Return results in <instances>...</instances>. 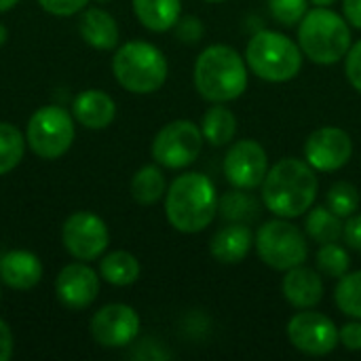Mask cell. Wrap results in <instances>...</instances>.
Returning a JSON list of instances; mask_svg holds the SVG:
<instances>
[{
	"label": "cell",
	"mask_w": 361,
	"mask_h": 361,
	"mask_svg": "<svg viewBox=\"0 0 361 361\" xmlns=\"http://www.w3.org/2000/svg\"><path fill=\"white\" fill-rule=\"evenodd\" d=\"M317 176L313 167L300 159H281L262 182V203L277 218L305 216L317 197Z\"/></svg>",
	"instance_id": "1"
},
{
	"label": "cell",
	"mask_w": 361,
	"mask_h": 361,
	"mask_svg": "<svg viewBox=\"0 0 361 361\" xmlns=\"http://www.w3.org/2000/svg\"><path fill=\"white\" fill-rule=\"evenodd\" d=\"M218 214V195L214 182L197 171L178 176L165 192V216L169 224L195 235L205 231Z\"/></svg>",
	"instance_id": "2"
},
{
	"label": "cell",
	"mask_w": 361,
	"mask_h": 361,
	"mask_svg": "<svg viewBox=\"0 0 361 361\" xmlns=\"http://www.w3.org/2000/svg\"><path fill=\"white\" fill-rule=\"evenodd\" d=\"M195 87L212 104H226L247 89V66L239 51L228 44H212L195 61Z\"/></svg>",
	"instance_id": "3"
},
{
	"label": "cell",
	"mask_w": 361,
	"mask_h": 361,
	"mask_svg": "<svg viewBox=\"0 0 361 361\" xmlns=\"http://www.w3.org/2000/svg\"><path fill=\"white\" fill-rule=\"evenodd\" d=\"M347 23L345 17L328 6L307 11L298 23V47L302 55L319 66L338 63L351 49V30Z\"/></svg>",
	"instance_id": "4"
},
{
	"label": "cell",
	"mask_w": 361,
	"mask_h": 361,
	"mask_svg": "<svg viewBox=\"0 0 361 361\" xmlns=\"http://www.w3.org/2000/svg\"><path fill=\"white\" fill-rule=\"evenodd\" d=\"M167 59L161 49L146 40H129L121 44L112 57V74L116 82L135 95L159 91L167 80Z\"/></svg>",
	"instance_id": "5"
},
{
	"label": "cell",
	"mask_w": 361,
	"mask_h": 361,
	"mask_svg": "<svg viewBox=\"0 0 361 361\" xmlns=\"http://www.w3.org/2000/svg\"><path fill=\"white\" fill-rule=\"evenodd\" d=\"M245 61L258 78L269 82H288L296 78L302 68V51L286 34L260 30L247 42Z\"/></svg>",
	"instance_id": "6"
},
{
	"label": "cell",
	"mask_w": 361,
	"mask_h": 361,
	"mask_svg": "<svg viewBox=\"0 0 361 361\" xmlns=\"http://www.w3.org/2000/svg\"><path fill=\"white\" fill-rule=\"evenodd\" d=\"M74 118L61 106H42L38 108L25 127L27 148L44 161L63 157L74 142Z\"/></svg>",
	"instance_id": "7"
},
{
	"label": "cell",
	"mask_w": 361,
	"mask_h": 361,
	"mask_svg": "<svg viewBox=\"0 0 361 361\" xmlns=\"http://www.w3.org/2000/svg\"><path fill=\"white\" fill-rule=\"evenodd\" d=\"M256 250L260 260L275 271H290L300 267L309 256L305 233L288 222V218L264 222L256 235Z\"/></svg>",
	"instance_id": "8"
},
{
	"label": "cell",
	"mask_w": 361,
	"mask_h": 361,
	"mask_svg": "<svg viewBox=\"0 0 361 361\" xmlns=\"http://www.w3.org/2000/svg\"><path fill=\"white\" fill-rule=\"evenodd\" d=\"M201 127L192 121L178 118L167 123L152 140V159L167 169H184L197 161L203 148Z\"/></svg>",
	"instance_id": "9"
},
{
	"label": "cell",
	"mask_w": 361,
	"mask_h": 361,
	"mask_svg": "<svg viewBox=\"0 0 361 361\" xmlns=\"http://www.w3.org/2000/svg\"><path fill=\"white\" fill-rule=\"evenodd\" d=\"M61 243L74 260L91 262L104 256L110 243V233L97 214L76 212L61 226Z\"/></svg>",
	"instance_id": "10"
},
{
	"label": "cell",
	"mask_w": 361,
	"mask_h": 361,
	"mask_svg": "<svg viewBox=\"0 0 361 361\" xmlns=\"http://www.w3.org/2000/svg\"><path fill=\"white\" fill-rule=\"evenodd\" d=\"M288 338L305 355L324 357L332 353L338 343L341 334L336 324L317 311H300L288 322Z\"/></svg>",
	"instance_id": "11"
},
{
	"label": "cell",
	"mask_w": 361,
	"mask_h": 361,
	"mask_svg": "<svg viewBox=\"0 0 361 361\" xmlns=\"http://www.w3.org/2000/svg\"><path fill=\"white\" fill-rule=\"evenodd\" d=\"M93 341L104 349H123L140 334V315L133 307L112 302L102 307L89 324Z\"/></svg>",
	"instance_id": "12"
},
{
	"label": "cell",
	"mask_w": 361,
	"mask_h": 361,
	"mask_svg": "<svg viewBox=\"0 0 361 361\" xmlns=\"http://www.w3.org/2000/svg\"><path fill=\"white\" fill-rule=\"evenodd\" d=\"M267 171H269V157L267 150L256 140L235 142L224 157V173L235 188L252 190L262 186Z\"/></svg>",
	"instance_id": "13"
},
{
	"label": "cell",
	"mask_w": 361,
	"mask_h": 361,
	"mask_svg": "<svg viewBox=\"0 0 361 361\" xmlns=\"http://www.w3.org/2000/svg\"><path fill=\"white\" fill-rule=\"evenodd\" d=\"M353 154L351 135L341 127L315 129L305 144V159L317 171H338Z\"/></svg>",
	"instance_id": "14"
},
{
	"label": "cell",
	"mask_w": 361,
	"mask_h": 361,
	"mask_svg": "<svg viewBox=\"0 0 361 361\" xmlns=\"http://www.w3.org/2000/svg\"><path fill=\"white\" fill-rule=\"evenodd\" d=\"M55 294L66 309L82 311L99 294V275L82 260L66 264L55 277Z\"/></svg>",
	"instance_id": "15"
},
{
	"label": "cell",
	"mask_w": 361,
	"mask_h": 361,
	"mask_svg": "<svg viewBox=\"0 0 361 361\" xmlns=\"http://www.w3.org/2000/svg\"><path fill=\"white\" fill-rule=\"evenodd\" d=\"M42 262L34 252L11 250L0 258V281L11 290L27 292L42 279Z\"/></svg>",
	"instance_id": "16"
},
{
	"label": "cell",
	"mask_w": 361,
	"mask_h": 361,
	"mask_svg": "<svg viewBox=\"0 0 361 361\" xmlns=\"http://www.w3.org/2000/svg\"><path fill=\"white\" fill-rule=\"evenodd\" d=\"M283 296L296 309H313L324 298V279L309 267H294L286 271Z\"/></svg>",
	"instance_id": "17"
},
{
	"label": "cell",
	"mask_w": 361,
	"mask_h": 361,
	"mask_svg": "<svg viewBox=\"0 0 361 361\" xmlns=\"http://www.w3.org/2000/svg\"><path fill=\"white\" fill-rule=\"evenodd\" d=\"M72 112H74V118L82 127L99 131V129L110 127L112 121L116 118V104L106 91L87 89L74 97Z\"/></svg>",
	"instance_id": "18"
},
{
	"label": "cell",
	"mask_w": 361,
	"mask_h": 361,
	"mask_svg": "<svg viewBox=\"0 0 361 361\" xmlns=\"http://www.w3.org/2000/svg\"><path fill=\"white\" fill-rule=\"evenodd\" d=\"M78 32L82 40L99 51H112L118 44V23L116 19L102 6H89L80 15Z\"/></svg>",
	"instance_id": "19"
},
{
	"label": "cell",
	"mask_w": 361,
	"mask_h": 361,
	"mask_svg": "<svg viewBox=\"0 0 361 361\" xmlns=\"http://www.w3.org/2000/svg\"><path fill=\"white\" fill-rule=\"evenodd\" d=\"M254 237L247 224L231 222L228 226H222L209 243L212 256L222 264H239L252 250Z\"/></svg>",
	"instance_id": "20"
},
{
	"label": "cell",
	"mask_w": 361,
	"mask_h": 361,
	"mask_svg": "<svg viewBox=\"0 0 361 361\" xmlns=\"http://www.w3.org/2000/svg\"><path fill=\"white\" fill-rule=\"evenodd\" d=\"M133 13L146 30L167 32L182 15V0H133Z\"/></svg>",
	"instance_id": "21"
},
{
	"label": "cell",
	"mask_w": 361,
	"mask_h": 361,
	"mask_svg": "<svg viewBox=\"0 0 361 361\" xmlns=\"http://www.w3.org/2000/svg\"><path fill=\"white\" fill-rule=\"evenodd\" d=\"M142 267L137 262V258L125 250H116L112 254H106L99 260V277L104 281H108L110 286L116 288H125L131 286L140 279Z\"/></svg>",
	"instance_id": "22"
},
{
	"label": "cell",
	"mask_w": 361,
	"mask_h": 361,
	"mask_svg": "<svg viewBox=\"0 0 361 361\" xmlns=\"http://www.w3.org/2000/svg\"><path fill=\"white\" fill-rule=\"evenodd\" d=\"M201 133L205 142H209L212 146H226L233 142L237 133V118L226 106L216 104L203 114Z\"/></svg>",
	"instance_id": "23"
},
{
	"label": "cell",
	"mask_w": 361,
	"mask_h": 361,
	"mask_svg": "<svg viewBox=\"0 0 361 361\" xmlns=\"http://www.w3.org/2000/svg\"><path fill=\"white\" fill-rule=\"evenodd\" d=\"M167 182L157 165H144L131 180V197L140 205H154L165 195Z\"/></svg>",
	"instance_id": "24"
},
{
	"label": "cell",
	"mask_w": 361,
	"mask_h": 361,
	"mask_svg": "<svg viewBox=\"0 0 361 361\" xmlns=\"http://www.w3.org/2000/svg\"><path fill=\"white\" fill-rule=\"evenodd\" d=\"M305 228H307V235L322 245L324 243H336L345 233L343 218L336 216L334 212H330L328 207L311 209V214L307 216Z\"/></svg>",
	"instance_id": "25"
},
{
	"label": "cell",
	"mask_w": 361,
	"mask_h": 361,
	"mask_svg": "<svg viewBox=\"0 0 361 361\" xmlns=\"http://www.w3.org/2000/svg\"><path fill=\"white\" fill-rule=\"evenodd\" d=\"M218 214L228 222L250 224L258 218V203L243 188H237L218 199Z\"/></svg>",
	"instance_id": "26"
},
{
	"label": "cell",
	"mask_w": 361,
	"mask_h": 361,
	"mask_svg": "<svg viewBox=\"0 0 361 361\" xmlns=\"http://www.w3.org/2000/svg\"><path fill=\"white\" fill-rule=\"evenodd\" d=\"M25 146V135L15 125L0 121V176H6L21 163Z\"/></svg>",
	"instance_id": "27"
},
{
	"label": "cell",
	"mask_w": 361,
	"mask_h": 361,
	"mask_svg": "<svg viewBox=\"0 0 361 361\" xmlns=\"http://www.w3.org/2000/svg\"><path fill=\"white\" fill-rule=\"evenodd\" d=\"M334 300L345 315L361 319V271L347 273L341 277L334 292Z\"/></svg>",
	"instance_id": "28"
},
{
	"label": "cell",
	"mask_w": 361,
	"mask_h": 361,
	"mask_svg": "<svg viewBox=\"0 0 361 361\" xmlns=\"http://www.w3.org/2000/svg\"><path fill=\"white\" fill-rule=\"evenodd\" d=\"M360 190L351 182H336L328 190V209L341 218H351L360 209Z\"/></svg>",
	"instance_id": "29"
},
{
	"label": "cell",
	"mask_w": 361,
	"mask_h": 361,
	"mask_svg": "<svg viewBox=\"0 0 361 361\" xmlns=\"http://www.w3.org/2000/svg\"><path fill=\"white\" fill-rule=\"evenodd\" d=\"M317 269L322 275L326 277H336L341 279L343 275L349 273V267H351V258L349 254L345 252V247L336 245V243H324L317 252Z\"/></svg>",
	"instance_id": "30"
},
{
	"label": "cell",
	"mask_w": 361,
	"mask_h": 361,
	"mask_svg": "<svg viewBox=\"0 0 361 361\" xmlns=\"http://www.w3.org/2000/svg\"><path fill=\"white\" fill-rule=\"evenodd\" d=\"M269 11L281 25L292 27L302 21L309 8L307 0H269Z\"/></svg>",
	"instance_id": "31"
},
{
	"label": "cell",
	"mask_w": 361,
	"mask_h": 361,
	"mask_svg": "<svg viewBox=\"0 0 361 361\" xmlns=\"http://www.w3.org/2000/svg\"><path fill=\"white\" fill-rule=\"evenodd\" d=\"M173 27H176V36L184 44H197L203 38V34H205V27H203L201 19L199 17H192V15L180 17Z\"/></svg>",
	"instance_id": "32"
},
{
	"label": "cell",
	"mask_w": 361,
	"mask_h": 361,
	"mask_svg": "<svg viewBox=\"0 0 361 361\" xmlns=\"http://www.w3.org/2000/svg\"><path fill=\"white\" fill-rule=\"evenodd\" d=\"M40 8L55 15V17H70L76 13H82L89 4V0H38Z\"/></svg>",
	"instance_id": "33"
},
{
	"label": "cell",
	"mask_w": 361,
	"mask_h": 361,
	"mask_svg": "<svg viewBox=\"0 0 361 361\" xmlns=\"http://www.w3.org/2000/svg\"><path fill=\"white\" fill-rule=\"evenodd\" d=\"M345 72H347L351 87L361 93V40L349 49L347 61H345Z\"/></svg>",
	"instance_id": "34"
},
{
	"label": "cell",
	"mask_w": 361,
	"mask_h": 361,
	"mask_svg": "<svg viewBox=\"0 0 361 361\" xmlns=\"http://www.w3.org/2000/svg\"><path fill=\"white\" fill-rule=\"evenodd\" d=\"M341 343L345 345V349L349 351H361V319L360 322H351V324H345L341 330Z\"/></svg>",
	"instance_id": "35"
},
{
	"label": "cell",
	"mask_w": 361,
	"mask_h": 361,
	"mask_svg": "<svg viewBox=\"0 0 361 361\" xmlns=\"http://www.w3.org/2000/svg\"><path fill=\"white\" fill-rule=\"evenodd\" d=\"M347 245L355 252H361V214H353L349 218V222L345 224V233H343Z\"/></svg>",
	"instance_id": "36"
},
{
	"label": "cell",
	"mask_w": 361,
	"mask_h": 361,
	"mask_svg": "<svg viewBox=\"0 0 361 361\" xmlns=\"http://www.w3.org/2000/svg\"><path fill=\"white\" fill-rule=\"evenodd\" d=\"M13 349H15V336H13V330L11 326L0 319V361H8L13 355Z\"/></svg>",
	"instance_id": "37"
},
{
	"label": "cell",
	"mask_w": 361,
	"mask_h": 361,
	"mask_svg": "<svg viewBox=\"0 0 361 361\" xmlns=\"http://www.w3.org/2000/svg\"><path fill=\"white\" fill-rule=\"evenodd\" d=\"M345 19L361 30V0H345Z\"/></svg>",
	"instance_id": "38"
},
{
	"label": "cell",
	"mask_w": 361,
	"mask_h": 361,
	"mask_svg": "<svg viewBox=\"0 0 361 361\" xmlns=\"http://www.w3.org/2000/svg\"><path fill=\"white\" fill-rule=\"evenodd\" d=\"M19 0H0V13H6V11H11L15 4H17Z\"/></svg>",
	"instance_id": "39"
},
{
	"label": "cell",
	"mask_w": 361,
	"mask_h": 361,
	"mask_svg": "<svg viewBox=\"0 0 361 361\" xmlns=\"http://www.w3.org/2000/svg\"><path fill=\"white\" fill-rule=\"evenodd\" d=\"M8 40V30L4 27V23H0V47Z\"/></svg>",
	"instance_id": "40"
},
{
	"label": "cell",
	"mask_w": 361,
	"mask_h": 361,
	"mask_svg": "<svg viewBox=\"0 0 361 361\" xmlns=\"http://www.w3.org/2000/svg\"><path fill=\"white\" fill-rule=\"evenodd\" d=\"M315 6H330V4H334L336 0H311Z\"/></svg>",
	"instance_id": "41"
},
{
	"label": "cell",
	"mask_w": 361,
	"mask_h": 361,
	"mask_svg": "<svg viewBox=\"0 0 361 361\" xmlns=\"http://www.w3.org/2000/svg\"><path fill=\"white\" fill-rule=\"evenodd\" d=\"M93 2H97V4H108L110 0H93Z\"/></svg>",
	"instance_id": "42"
},
{
	"label": "cell",
	"mask_w": 361,
	"mask_h": 361,
	"mask_svg": "<svg viewBox=\"0 0 361 361\" xmlns=\"http://www.w3.org/2000/svg\"><path fill=\"white\" fill-rule=\"evenodd\" d=\"M207 2H224V0H207Z\"/></svg>",
	"instance_id": "43"
},
{
	"label": "cell",
	"mask_w": 361,
	"mask_h": 361,
	"mask_svg": "<svg viewBox=\"0 0 361 361\" xmlns=\"http://www.w3.org/2000/svg\"><path fill=\"white\" fill-rule=\"evenodd\" d=\"M0 283H2V281H0ZM0 298H2V294H0Z\"/></svg>",
	"instance_id": "44"
}]
</instances>
